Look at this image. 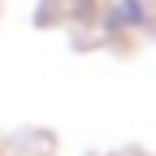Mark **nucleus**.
I'll use <instances>...</instances> for the list:
<instances>
[{
	"instance_id": "obj_1",
	"label": "nucleus",
	"mask_w": 156,
	"mask_h": 156,
	"mask_svg": "<svg viewBox=\"0 0 156 156\" xmlns=\"http://www.w3.org/2000/svg\"><path fill=\"white\" fill-rule=\"evenodd\" d=\"M122 22H126V26L143 22V5H139V0H122Z\"/></svg>"
}]
</instances>
